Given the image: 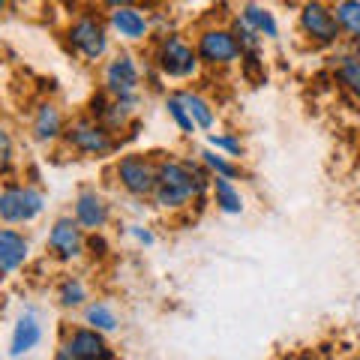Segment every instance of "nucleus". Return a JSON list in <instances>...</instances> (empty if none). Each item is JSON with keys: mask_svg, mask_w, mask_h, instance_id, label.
Instances as JSON below:
<instances>
[{"mask_svg": "<svg viewBox=\"0 0 360 360\" xmlns=\"http://www.w3.org/2000/svg\"><path fill=\"white\" fill-rule=\"evenodd\" d=\"M238 18L243 21L246 27H252L262 39H279V21H276V13L264 4H243Z\"/></svg>", "mask_w": 360, "mask_h": 360, "instance_id": "nucleus-20", "label": "nucleus"}, {"mask_svg": "<svg viewBox=\"0 0 360 360\" xmlns=\"http://www.w3.org/2000/svg\"><path fill=\"white\" fill-rule=\"evenodd\" d=\"M13 153H15L13 135H9L4 127H0V172H6V168L13 165Z\"/></svg>", "mask_w": 360, "mask_h": 360, "instance_id": "nucleus-28", "label": "nucleus"}, {"mask_svg": "<svg viewBox=\"0 0 360 360\" xmlns=\"http://www.w3.org/2000/svg\"><path fill=\"white\" fill-rule=\"evenodd\" d=\"M330 75L342 94H348L360 105V60L352 54V49H336L330 54Z\"/></svg>", "mask_w": 360, "mask_h": 360, "instance_id": "nucleus-16", "label": "nucleus"}, {"mask_svg": "<svg viewBox=\"0 0 360 360\" xmlns=\"http://www.w3.org/2000/svg\"><path fill=\"white\" fill-rule=\"evenodd\" d=\"M210 201L213 207L225 217H240L246 210V201H243V193L234 180H222V177H213L210 180Z\"/></svg>", "mask_w": 360, "mask_h": 360, "instance_id": "nucleus-18", "label": "nucleus"}, {"mask_svg": "<svg viewBox=\"0 0 360 360\" xmlns=\"http://www.w3.org/2000/svg\"><path fill=\"white\" fill-rule=\"evenodd\" d=\"M210 180L213 177L198 160L165 156L156 168V189L150 201L160 210H184L210 193Z\"/></svg>", "mask_w": 360, "mask_h": 360, "instance_id": "nucleus-1", "label": "nucleus"}, {"mask_svg": "<svg viewBox=\"0 0 360 360\" xmlns=\"http://www.w3.org/2000/svg\"><path fill=\"white\" fill-rule=\"evenodd\" d=\"M177 96H180V103H184V108L189 111V117H193L198 132H210L217 127V105H213L205 94L186 87V90H177Z\"/></svg>", "mask_w": 360, "mask_h": 360, "instance_id": "nucleus-19", "label": "nucleus"}, {"mask_svg": "<svg viewBox=\"0 0 360 360\" xmlns=\"http://www.w3.org/2000/svg\"><path fill=\"white\" fill-rule=\"evenodd\" d=\"M198 162L207 168L210 177H222V180H238V177H243L240 162H234V160H229V156H222V153L210 150V148L198 150Z\"/></svg>", "mask_w": 360, "mask_h": 360, "instance_id": "nucleus-24", "label": "nucleus"}, {"mask_svg": "<svg viewBox=\"0 0 360 360\" xmlns=\"http://www.w3.org/2000/svg\"><path fill=\"white\" fill-rule=\"evenodd\" d=\"M63 144L72 153L84 156V160H108V156L117 153L120 139L108 127H103L99 120H94L90 115H82V117L66 123Z\"/></svg>", "mask_w": 360, "mask_h": 360, "instance_id": "nucleus-4", "label": "nucleus"}, {"mask_svg": "<svg viewBox=\"0 0 360 360\" xmlns=\"http://www.w3.org/2000/svg\"><path fill=\"white\" fill-rule=\"evenodd\" d=\"M51 360H75V357L70 354V348H66V345L60 342V345H58V352H54V357H51Z\"/></svg>", "mask_w": 360, "mask_h": 360, "instance_id": "nucleus-30", "label": "nucleus"}, {"mask_svg": "<svg viewBox=\"0 0 360 360\" xmlns=\"http://www.w3.org/2000/svg\"><path fill=\"white\" fill-rule=\"evenodd\" d=\"M103 94L111 99H132L141 96V63L132 51L120 49L108 54L103 66Z\"/></svg>", "mask_w": 360, "mask_h": 360, "instance_id": "nucleus-8", "label": "nucleus"}, {"mask_svg": "<svg viewBox=\"0 0 360 360\" xmlns=\"http://www.w3.org/2000/svg\"><path fill=\"white\" fill-rule=\"evenodd\" d=\"M66 42L70 49L87 63H99L108 58L111 51V30H108V18H103L96 9H84L78 13L70 25H66Z\"/></svg>", "mask_w": 360, "mask_h": 360, "instance_id": "nucleus-3", "label": "nucleus"}, {"mask_svg": "<svg viewBox=\"0 0 360 360\" xmlns=\"http://www.w3.org/2000/svg\"><path fill=\"white\" fill-rule=\"evenodd\" d=\"M30 258V240L18 229H0V276L21 270Z\"/></svg>", "mask_w": 360, "mask_h": 360, "instance_id": "nucleus-14", "label": "nucleus"}, {"mask_svg": "<svg viewBox=\"0 0 360 360\" xmlns=\"http://www.w3.org/2000/svg\"><path fill=\"white\" fill-rule=\"evenodd\" d=\"M30 132L39 144H54V141H63V132H66V120H63V111L54 105V103H39L33 108V120H30Z\"/></svg>", "mask_w": 360, "mask_h": 360, "instance_id": "nucleus-15", "label": "nucleus"}, {"mask_svg": "<svg viewBox=\"0 0 360 360\" xmlns=\"http://www.w3.org/2000/svg\"><path fill=\"white\" fill-rule=\"evenodd\" d=\"M297 30L312 49H321V51H333V49H340V42H342V33L336 27L330 4H321V0H309V4L300 6Z\"/></svg>", "mask_w": 360, "mask_h": 360, "instance_id": "nucleus-7", "label": "nucleus"}, {"mask_svg": "<svg viewBox=\"0 0 360 360\" xmlns=\"http://www.w3.org/2000/svg\"><path fill=\"white\" fill-rule=\"evenodd\" d=\"M195 54L201 66L207 70H229V66L240 63V45L234 39L231 25H207L195 33Z\"/></svg>", "mask_w": 360, "mask_h": 360, "instance_id": "nucleus-6", "label": "nucleus"}, {"mask_svg": "<svg viewBox=\"0 0 360 360\" xmlns=\"http://www.w3.org/2000/svg\"><path fill=\"white\" fill-rule=\"evenodd\" d=\"M108 30L120 42L139 45L153 37V15L139 4H111L108 6Z\"/></svg>", "mask_w": 360, "mask_h": 360, "instance_id": "nucleus-11", "label": "nucleus"}, {"mask_svg": "<svg viewBox=\"0 0 360 360\" xmlns=\"http://www.w3.org/2000/svg\"><path fill=\"white\" fill-rule=\"evenodd\" d=\"M129 238H132L135 243H139V246H153V243H156L153 229H150V225H141V222L129 225Z\"/></svg>", "mask_w": 360, "mask_h": 360, "instance_id": "nucleus-29", "label": "nucleus"}, {"mask_svg": "<svg viewBox=\"0 0 360 360\" xmlns=\"http://www.w3.org/2000/svg\"><path fill=\"white\" fill-rule=\"evenodd\" d=\"M45 213V193L33 184H9L0 195V219L6 225H30Z\"/></svg>", "mask_w": 360, "mask_h": 360, "instance_id": "nucleus-10", "label": "nucleus"}, {"mask_svg": "<svg viewBox=\"0 0 360 360\" xmlns=\"http://www.w3.org/2000/svg\"><path fill=\"white\" fill-rule=\"evenodd\" d=\"M165 115H168V120H172L174 127H177V132L186 135V139H193V135L198 132L195 123H193V117H189V111L184 108V103H180L177 94H168V96H165Z\"/></svg>", "mask_w": 360, "mask_h": 360, "instance_id": "nucleus-26", "label": "nucleus"}, {"mask_svg": "<svg viewBox=\"0 0 360 360\" xmlns=\"http://www.w3.org/2000/svg\"><path fill=\"white\" fill-rule=\"evenodd\" d=\"M207 148L229 156L234 162H240L246 156V144L240 139V132H207Z\"/></svg>", "mask_w": 360, "mask_h": 360, "instance_id": "nucleus-25", "label": "nucleus"}, {"mask_svg": "<svg viewBox=\"0 0 360 360\" xmlns=\"http://www.w3.org/2000/svg\"><path fill=\"white\" fill-rule=\"evenodd\" d=\"M348 49H352V54H354V58L360 60V39H354V42H348Z\"/></svg>", "mask_w": 360, "mask_h": 360, "instance_id": "nucleus-31", "label": "nucleus"}, {"mask_svg": "<svg viewBox=\"0 0 360 360\" xmlns=\"http://www.w3.org/2000/svg\"><path fill=\"white\" fill-rule=\"evenodd\" d=\"M72 219L87 234H99L111 222V201L96 186H82L72 198Z\"/></svg>", "mask_w": 360, "mask_h": 360, "instance_id": "nucleus-12", "label": "nucleus"}, {"mask_svg": "<svg viewBox=\"0 0 360 360\" xmlns=\"http://www.w3.org/2000/svg\"><path fill=\"white\" fill-rule=\"evenodd\" d=\"M153 66L168 82H193L201 72V60L195 54L193 39L177 30L160 33V39L153 45Z\"/></svg>", "mask_w": 360, "mask_h": 360, "instance_id": "nucleus-2", "label": "nucleus"}, {"mask_svg": "<svg viewBox=\"0 0 360 360\" xmlns=\"http://www.w3.org/2000/svg\"><path fill=\"white\" fill-rule=\"evenodd\" d=\"M82 319H84V328L96 330V333L111 336L120 330V312L111 307L108 300H90L82 309Z\"/></svg>", "mask_w": 360, "mask_h": 360, "instance_id": "nucleus-21", "label": "nucleus"}, {"mask_svg": "<svg viewBox=\"0 0 360 360\" xmlns=\"http://www.w3.org/2000/svg\"><path fill=\"white\" fill-rule=\"evenodd\" d=\"M330 9L342 39L348 42L360 39V0H336V4H330Z\"/></svg>", "mask_w": 360, "mask_h": 360, "instance_id": "nucleus-23", "label": "nucleus"}, {"mask_svg": "<svg viewBox=\"0 0 360 360\" xmlns=\"http://www.w3.org/2000/svg\"><path fill=\"white\" fill-rule=\"evenodd\" d=\"M0 195H4V186H0Z\"/></svg>", "mask_w": 360, "mask_h": 360, "instance_id": "nucleus-32", "label": "nucleus"}, {"mask_svg": "<svg viewBox=\"0 0 360 360\" xmlns=\"http://www.w3.org/2000/svg\"><path fill=\"white\" fill-rule=\"evenodd\" d=\"M156 168H160V160H153L148 153H139V150H129L117 156L111 172H115V184L129 198H153Z\"/></svg>", "mask_w": 360, "mask_h": 360, "instance_id": "nucleus-5", "label": "nucleus"}, {"mask_svg": "<svg viewBox=\"0 0 360 360\" xmlns=\"http://www.w3.org/2000/svg\"><path fill=\"white\" fill-rule=\"evenodd\" d=\"M231 33H234V39H238V45H240V58H243V54H262L264 39L258 37L252 27H246L238 15L231 18Z\"/></svg>", "mask_w": 360, "mask_h": 360, "instance_id": "nucleus-27", "label": "nucleus"}, {"mask_svg": "<svg viewBox=\"0 0 360 360\" xmlns=\"http://www.w3.org/2000/svg\"><path fill=\"white\" fill-rule=\"evenodd\" d=\"M42 342V324L37 319V312H21L15 328H13V336H9V354L13 357H25L30 354L33 348Z\"/></svg>", "mask_w": 360, "mask_h": 360, "instance_id": "nucleus-17", "label": "nucleus"}, {"mask_svg": "<svg viewBox=\"0 0 360 360\" xmlns=\"http://www.w3.org/2000/svg\"><path fill=\"white\" fill-rule=\"evenodd\" d=\"M54 297H58V303L63 309H84L90 303V291H87V283L82 276H63L58 288H54Z\"/></svg>", "mask_w": 360, "mask_h": 360, "instance_id": "nucleus-22", "label": "nucleus"}, {"mask_svg": "<svg viewBox=\"0 0 360 360\" xmlns=\"http://www.w3.org/2000/svg\"><path fill=\"white\" fill-rule=\"evenodd\" d=\"M63 345L70 348V354L75 360H117L108 336L90 330V328H84V324H78V328H72L70 333H66Z\"/></svg>", "mask_w": 360, "mask_h": 360, "instance_id": "nucleus-13", "label": "nucleus"}, {"mask_svg": "<svg viewBox=\"0 0 360 360\" xmlns=\"http://www.w3.org/2000/svg\"><path fill=\"white\" fill-rule=\"evenodd\" d=\"M45 250L58 264H75L87 252V231L72 219V213H63L49 225Z\"/></svg>", "mask_w": 360, "mask_h": 360, "instance_id": "nucleus-9", "label": "nucleus"}]
</instances>
